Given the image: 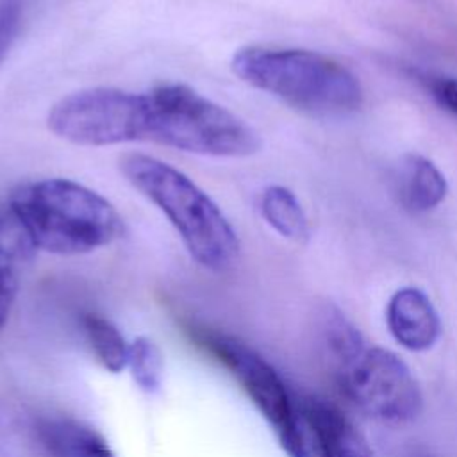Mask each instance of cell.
Returning a JSON list of instances; mask_svg holds the SVG:
<instances>
[{"mask_svg": "<svg viewBox=\"0 0 457 457\" xmlns=\"http://www.w3.org/2000/svg\"><path fill=\"white\" fill-rule=\"evenodd\" d=\"M48 130L79 146L155 143L205 157H250L261 134L241 116L182 82L148 91L84 87L59 98L46 114Z\"/></svg>", "mask_w": 457, "mask_h": 457, "instance_id": "cell-1", "label": "cell"}, {"mask_svg": "<svg viewBox=\"0 0 457 457\" xmlns=\"http://www.w3.org/2000/svg\"><path fill=\"white\" fill-rule=\"evenodd\" d=\"M5 204L37 252L82 255L125 236L116 207L95 189L64 177L18 182Z\"/></svg>", "mask_w": 457, "mask_h": 457, "instance_id": "cell-2", "label": "cell"}, {"mask_svg": "<svg viewBox=\"0 0 457 457\" xmlns=\"http://www.w3.org/2000/svg\"><path fill=\"white\" fill-rule=\"evenodd\" d=\"M125 180L170 221L191 259L212 273L230 270L241 243L221 207L184 171L146 154L120 157Z\"/></svg>", "mask_w": 457, "mask_h": 457, "instance_id": "cell-3", "label": "cell"}, {"mask_svg": "<svg viewBox=\"0 0 457 457\" xmlns=\"http://www.w3.org/2000/svg\"><path fill=\"white\" fill-rule=\"evenodd\" d=\"M230 68L250 87L314 118L348 116L362 105L359 79L320 52L252 45L234 52Z\"/></svg>", "mask_w": 457, "mask_h": 457, "instance_id": "cell-4", "label": "cell"}, {"mask_svg": "<svg viewBox=\"0 0 457 457\" xmlns=\"http://www.w3.org/2000/svg\"><path fill=\"white\" fill-rule=\"evenodd\" d=\"M195 341L236 378L275 432L287 457H312L307 423L278 371L245 341L216 330H195Z\"/></svg>", "mask_w": 457, "mask_h": 457, "instance_id": "cell-5", "label": "cell"}, {"mask_svg": "<svg viewBox=\"0 0 457 457\" xmlns=\"http://www.w3.org/2000/svg\"><path fill=\"white\" fill-rule=\"evenodd\" d=\"M337 373L348 398L378 421L402 425L421 412L423 398L416 378L389 350L364 346Z\"/></svg>", "mask_w": 457, "mask_h": 457, "instance_id": "cell-6", "label": "cell"}, {"mask_svg": "<svg viewBox=\"0 0 457 457\" xmlns=\"http://www.w3.org/2000/svg\"><path fill=\"white\" fill-rule=\"evenodd\" d=\"M307 423L312 457H373L362 434L334 405L318 400H300Z\"/></svg>", "mask_w": 457, "mask_h": 457, "instance_id": "cell-7", "label": "cell"}, {"mask_svg": "<svg viewBox=\"0 0 457 457\" xmlns=\"http://www.w3.org/2000/svg\"><path fill=\"white\" fill-rule=\"evenodd\" d=\"M386 318L393 337L414 352L430 348L441 334L437 311L418 287L398 289L389 298Z\"/></svg>", "mask_w": 457, "mask_h": 457, "instance_id": "cell-8", "label": "cell"}, {"mask_svg": "<svg viewBox=\"0 0 457 457\" xmlns=\"http://www.w3.org/2000/svg\"><path fill=\"white\" fill-rule=\"evenodd\" d=\"M395 187L400 204L409 212L432 211L448 193V184L441 170L430 159L416 154H409L400 161Z\"/></svg>", "mask_w": 457, "mask_h": 457, "instance_id": "cell-9", "label": "cell"}, {"mask_svg": "<svg viewBox=\"0 0 457 457\" xmlns=\"http://www.w3.org/2000/svg\"><path fill=\"white\" fill-rule=\"evenodd\" d=\"M261 218L282 237L293 243H305L311 228L305 211L296 195L280 184L266 186L257 200Z\"/></svg>", "mask_w": 457, "mask_h": 457, "instance_id": "cell-10", "label": "cell"}, {"mask_svg": "<svg viewBox=\"0 0 457 457\" xmlns=\"http://www.w3.org/2000/svg\"><path fill=\"white\" fill-rule=\"evenodd\" d=\"M84 332L95 359L111 373H120L129 362V345L120 328L98 314L84 316Z\"/></svg>", "mask_w": 457, "mask_h": 457, "instance_id": "cell-11", "label": "cell"}, {"mask_svg": "<svg viewBox=\"0 0 457 457\" xmlns=\"http://www.w3.org/2000/svg\"><path fill=\"white\" fill-rule=\"evenodd\" d=\"M50 437L61 457H116L102 434L77 421L52 425Z\"/></svg>", "mask_w": 457, "mask_h": 457, "instance_id": "cell-12", "label": "cell"}, {"mask_svg": "<svg viewBox=\"0 0 457 457\" xmlns=\"http://www.w3.org/2000/svg\"><path fill=\"white\" fill-rule=\"evenodd\" d=\"M130 377L134 384L145 393H155L162 384L164 361L159 346L145 336L136 337L129 345V362Z\"/></svg>", "mask_w": 457, "mask_h": 457, "instance_id": "cell-13", "label": "cell"}, {"mask_svg": "<svg viewBox=\"0 0 457 457\" xmlns=\"http://www.w3.org/2000/svg\"><path fill=\"white\" fill-rule=\"evenodd\" d=\"M18 262L0 253V336L7 325V320L11 316L20 278H18Z\"/></svg>", "mask_w": 457, "mask_h": 457, "instance_id": "cell-14", "label": "cell"}, {"mask_svg": "<svg viewBox=\"0 0 457 457\" xmlns=\"http://www.w3.org/2000/svg\"><path fill=\"white\" fill-rule=\"evenodd\" d=\"M21 25V0H0V64L5 61Z\"/></svg>", "mask_w": 457, "mask_h": 457, "instance_id": "cell-15", "label": "cell"}, {"mask_svg": "<svg viewBox=\"0 0 457 457\" xmlns=\"http://www.w3.org/2000/svg\"><path fill=\"white\" fill-rule=\"evenodd\" d=\"M436 102L457 118V77H437L430 82Z\"/></svg>", "mask_w": 457, "mask_h": 457, "instance_id": "cell-16", "label": "cell"}, {"mask_svg": "<svg viewBox=\"0 0 457 457\" xmlns=\"http://www.w3.org/2000/svg\"><path fill=\"white\" fill-rule=\"evenodd\" d=\"M407 457H434L430 452H427V450H421V448H416V450H412Z\"/></svg>", "mask_w": 457, "mask_h": 457, "instance_id": "cell-17", "label": "cell"}]
</instances>
